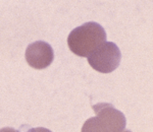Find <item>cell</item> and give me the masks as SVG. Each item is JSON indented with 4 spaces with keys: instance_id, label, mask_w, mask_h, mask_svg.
<instances>
[{
    "instance_id": "7a4b0ae2",
    "label": "cell",
    "mask_w": 153,
    "mask_h": 132,
    "mask_svg": "<svg viewBox=\"0 0 153 132\" xmlns=\"http://www.w3.org/2000/svg\"><path fill=\"white\" fill-rule=\"evenodd\" d=\"M122 53L117 44L103 43L99 48L88 57V63L93 69L101 73H110L120 66Z\"/></svg>"
},
{
    "instance_id": "3957f363",
    "label": "cell",
    "mask_w": 153,
    "mask_h": 132,
    "mask_svg": "<svg viewBox=\"0 0 153 132\" xmlns=\"http://www.w3.org/2000/svg\"><path fill=\"white\" fill-rule=\"evenodd\" d=\"M92 109L96 114V119L106 132H123L126 130L127 120L123 112L115 109L111 104L99 103L93 105Z\"/></svg>"
},
{
    "instance_id": "5b68a950",
    "label": "cell",
    "mask_w": 153,
    "mask_h": 132,
    "mask_svg": "<svg viewBox=\"0 0 153 132\" xmlns=\"http://www.w3.org/2000/svg\"><path fill=\"white\" fill-rule=\"evenodd\" d=\"M81 132H106L105 129L99 124L96 117L89 118L87 121L84 123Z\"/></svg>"
},
{
    "instance_id": "8992f818",
    "label": "cell",
    "mask_w": 153,
    "mask_h": 132,
    "mask_svg": "<svg viewBox=\"0 0 153 132\" xmlns=\"http://www.w3.org/2000/svg\"><path fill=\"white\" fill-rule=\"evenodd\" d=\"M28 132H52L47 128H44V127H37V128H31Z\"/></svg>"
},
{
    "instance_id": "ba28073f",
    "label": "cell",
    "mask_w": 153,
    "mask_h": 132,
    "mask_svg": "<svg viewBox=\"0 0 153 132\" xmlns=\"http://www.w3.org/2000/svg\"><path fill=\"white\" fill-rule=\"evenodd\" d=\"M123 132H132V131H131V130H124Z\"/></svg>"
},
{
    "instance_id": "6da1fadb",
    "label": "cell",
    "mask_w": 153,
    "mask_h": 132,
    "mask_svg": "<svg viewBox=\"0 0 153 132\" xmlns=\"http://www.w3.org/2000/svg\"><path fill=\"white\" fill-rule=\"evenodd\" d=\"M106 32L101 24L89 21L71 32L68 38V45L74 54L88 58L106 42Z\"/></svg>"
},
{
    "instance_id": "277c9868",
    "label": "cell",
    "mask_w": 153,
    "mask_h": 132,
    "mask_svg": "<svg viewBox=\"0 0 153 132\" xmlns=\"http://www.w3.org/2000/svg\"><path fill=\"white\" fill-rule=\"evenodd\" d=\"M26 60L35 69H45L54 59L53 49L44 41H37L30 44L26 50Z\"/></svg>"
},
{
    "instance_id": "52a82bcc",
    "label": "cell",
    "mask_w": 153,
    "mask_h": 132,
    "mask_svg": "<svg viewBox=\"0 0 153 132\" xmlns=\"http://www.w3.org/2000/svg\"><path fill=\"white\" fill-rule=\"evenodd\" d=\"M0 132H19V131L16 130L14 128H11V127H4V128L0 129Z\"/></svg>"
}]
</instances>
